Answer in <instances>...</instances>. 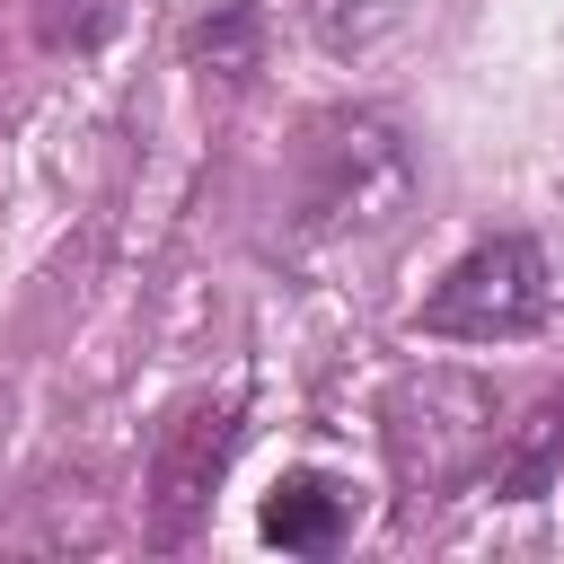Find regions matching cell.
<instances>
[{
  "mask_svg": "<svg viewBox=\"0 0 564 564\" xmlns=\"http://www.w3.org/2000/svg\"><path fill=\"white\" fill-rule=\"evenodd\" d=\"M538 317H546V256H538V238L502 229V238H476L432 282V300L414 308V335H441V344H520Z\"/></svg>",
  "mask_w": 564,
  "mask_h": 564,
  "instance_id": "cell-3",
  "label": "cell"
},
{
  "mask_svg": "<svg viewBox=\"0 0 564 564\" xmlns=\"http://www.w3.org/2000/svg\"><path fill=\"white\" fill-rule=\"evenodd\" d=\"M26 26L44 53H97L115 35V0H26Z\"/></svg>",
  "mask_w": 564,
  "mask_h": 564,
  "instance_id": "cell-7",
  "label": "cell"
},
{
  "mask_svg": "<svg viewBox=\"0 0 564 564\" xmlns=\"http://www.w3.org/2000/svg\"><path fill=\"white\" fill-rule=\"evenodd\" d=\"M194 62H212L220 79H247V70H256V18H247V9L203 18V26H194Z\"/></svg>",
  "mask_w": 564,
  "mask_h": 564,
  "instance_id": "cell-8",
  "label": "cell"
},
{
  "mask_svg": "<svg viewBox=\"0 0 564 564\" xmlns=\"http://www.w3.org/2000/svg\"><path fill=\"white\" fill-rule=\"evenodd\" d=\"M494 494H511V502H529V494H546L555 476H564V397L538 414V423H502V441H494Z\"/></svg>",
  "mask_w": 564,
  "mask_h": 564,
  "instance_id": "cell-6",
  "label": "cell"
},
{
  "mask_svg": "<svg viewBox=\"0 0 564 564\" xmlns=\"http://www.w3.org/2000/svg\"><path fill=\"white\" fill-rule=\"evenodd\" d=\"M256 529H264L273 546H291V555H326V546H344V529H352V485H335V476H317V467H291V476L264 494Z\"/></svg>",
  "mask_w": 564,
  "mask_h": 564,
  "instance_id": "cell-5",
  "label": "cell"
},
{
  "mask_svg": "<svg viewBox=\"0 0 564 564\" xmlns=\"http://www.w3.org/2000/svg\"><path fill=\"white\" fill-rule=\"evenodd\" d=\"M414 141L379 106H326L291 141V238L300 247H370L414 212Z\"/></svg>",
  "mask_w": 564,
  "mask_h": 564,
  "instance_id": "cell-1",
  "label": "cell"
},
{
  "mask_svg": "<svg viewBox=\"0 0 564 564\" xmlns=\"http://www.w3.org/2000/svg\"><path fill=\"white\" fill-rule=\"evenodd\" d=\"M229 449H238V397H194V405H176L159 423L150 485H141V538L159 555H176L212 520V494L229 476Z\"/></svg>",
  "mask_w": 564,
  "mask_h": 564,
  "instance_id": "cell-4",
  "label": "cell"
},
{
  "mask_svg": "<svg viewBox=\"0 0 564 564\" xmlns=\"http://www.w3.org/2000/svg\"><path fill=\"white\" fill-rule=\"evenodd\" d=\"M379 441H388V476H397L405 520H423L485 476V458L502 441V388L476 370H449V361L405 370L379 397Z\"/></svg>",
  "mask_w": 564,
  "mask_h": 564,
  "instance_id": "cell-2",
  "label": "cell"
}]
</instances>
